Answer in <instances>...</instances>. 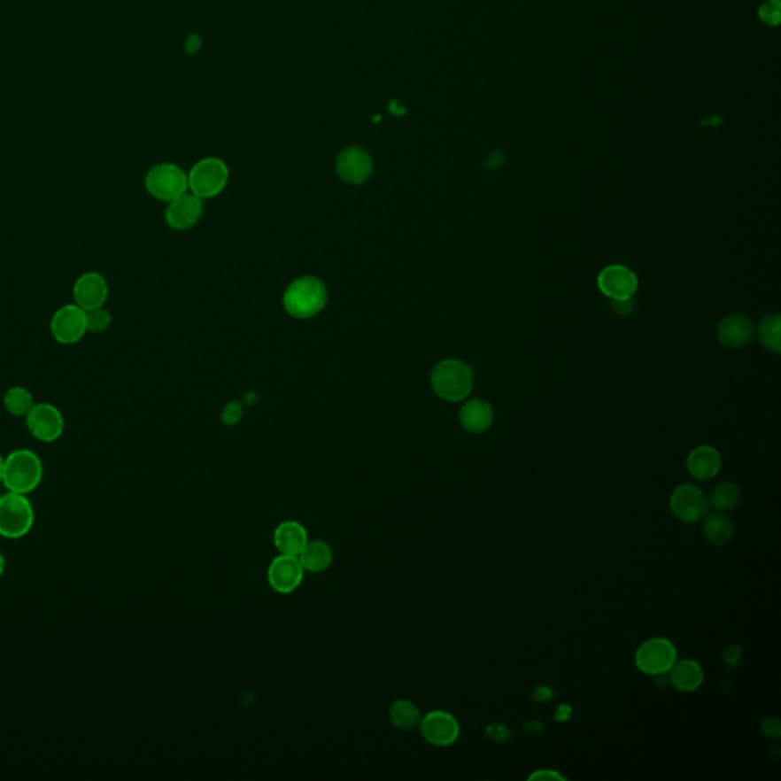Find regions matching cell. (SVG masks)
Segmentation results:
<instances>
[{
  "mask_svg": "<svg viewBox=\"0 0 781 781\" xmlns=\"http://www.w3.org/2000/svg\"><path fill=\"white\" fill-rule=\"evenodd\" d=\"M5 571V557L0 553V576Z\"/></svg>",
  "mask_w": 781,
  "mask_h": 781,
  "instance_id": "41",
  "label": "cell"
},
{
  "mask_svg": "<svg viewBox=\"0 0 781 781\" xmlns=\"http://www.w3.org/2000/svg\"><path fill=\"white\" fill-rule=\"evenodd\" d=\"M601 293L612 301H626L638 290V278L632 270L624 266H607L601 270L597 280Z\"/></svg>",
  "mask_w": 781,
  "mask_h": 781,
  "instance_id": "14",
  "label": "cell"
},
{
  "mask_svg": "<svg viewBox=\"0 0 781 781\" xmlns=\"http://www.w3.org/2000/svg\"><path fill=\"white\" fill-rule=\"evenodd\" d=\"M688 474L699 481H708L721 472L722 457L715 447L699 446L687 458Z\"/></svg>",
  "mask_w": 781,
  "mask_h": 781,
  "instance_id": "19",
  "label": "cell"
},
{
  "mask_svg": "<svg viewBox=\"0 0 781 781\" xmlns=\"http://www.w3.org/2000/svg\"><path fill=\"white\" fill-rule=\"evenodd\" d=\"M243 409L242 403L229 402L223 407V411H221V421L226 424V426H234V424H237L240 420H242Z\"/></svg>",
  "mask_w": 781,
  "mask_h": 781,
  "instance_id": "30",
  "label": "cell"
},
{
  "mask_svg": "<svg viewBox=\"0 0 781 781\" xmlns=\"http://www.w3.org/2000/svg\"><path fill=\"white\" fill-rule=\"evenodd\" d=\"M33 506L22 493L10 491L0 498V534L4 537H23L33 527Z\"/></svg>",
  "mask_w": 781,
  "mask_h": 781,
  "instance_id": "5",
  "label": "cell"
},
{
  "mask_svg": "<svg viewBox=\"0 0 781 781\" xmlns=\"http://www.w3.org/2000/svg\"><path fill=\"white\" fill-rule=\"evenodd\" d=\"M553 698H554V692L550 687H546V685H540L533 692V699L537 700V702H548Z\"/></svg>",
  "mask_w": 781,
  "mask_h": 781,
  "instance_id": "35",
  "label": "cell"
},
{
  "mask_svg": "<svg viewBox=\"0 0 781 781\" xmlns=\"http://www.w3.org/2000/svg\"><path fill=\"white\" fill-rule=\"evenodd\" d=\"M73 303L83 310L104 307L109 298V282L104 276L95 270H89L78 276L72 289Z\"/></svg>",
  "mask_w": 781,
  "mask_h": 781,
  "instance_id": "15",
  "label": "cell"
},
{
  "mask_svg": "<svg viewBox=\"0 0 781 781\" xmlns=\"http://www.w3.org/2000/svg\"><path fill=\"white\" fill-rule=\"evenodd\" d=\"M329 299L324 282L316 276H301L292 281L282 297L287 313L297 320H308L322 312Z\"/></svg>",
  "mask_w": 781,
  "mask_h": 781,
  "instance_id": "1",
  "label": "cell"
},
{
  "mask_svg": "<svg viewBox=\"0 0 781 781\" xmlns=\"http://www.w3.org/2000/svg\"><path fill=\"white\" fill-rule=\"evenodd\" d=\"M740 655H742V650L738 649V646H730L723 653V661L728 666L736 667L740 661Z\"/></svg>",
  "mask_w": 781,
  "mask_h": 781,
  "instance_id": "34",
  "label": "cell"
},
{
  "mask_svg": "<svg viewBox=\"0 0 781 781\" xmlns=\"http://www.w3.org/2000/svg\"><path fill=\"white\" fill-rule=\"evenodd\" d=\"M43 478V466L34 452L19 449L5 458L4 479L6 489L27 495L39 487Z\"/></svg>",
  "mask_w": 781,
  "mask_h": 781,
  "instance_id": "3",
  "label": "cell"
},
{
  "mask_svg": "<svg viewBox=\"0 0 781 781\" xmlns=\"http://www.w3.org/2000/svg\"><path fill=\"white\" fill-rule=\"evenodd\" d=\"M375 170V162L367 150L362 147H347L342 150L336 159V171L342 181L350 185H360L368 181Z\"/></svg>",
  "mask_w": 781,
  "mask_h": 781,
  "instance_id": "13",
  "label": "cell"
},
{
  "mask_svg": "<svg viewBox=\"0 0 781 781\" xmlns=\"http://www.w3.org/2000/svg\"><path fill=\"white\" fill-rule=\"evenodd\" d=\"M702 536L708 544L723 546L734 536V523L725 513H707L702 519Z\"/></svg>",
  "mask_w": 781,
  "mask_h": 781,
  "instance_id": "23",
  "label": "cell"
},
{
  "mask_svg": "<svg viewBox=\"0 0 781 781\" xmlns=\"http://www.w3.org/2000/svg\"><path fill=\"white\" fill-rule=\"evenodd\" d=\"M4 468H5V458L0 455V483H2V479H4Z\"/></svg>",
  "mask_w": 781,
  "mask_h": 781,
  "instance_id": "40",
  "label": "cell"
},
{
  "mask_svg": "<svg viewBox=\"0 0 781 781\" xmlns=\"http://www.w3.org/2000/svg\"><path fill=\"white\" fill-rule=\"evenodd\" d=\"M307 542V530L298 521H284L274 531V545L280 554L298 557Z\"/></svg>",
  "mask_w": 781,
  "mask_h": 781,
  "instance_id": "18",
  "label": "cell"
},
{
  "mask_svg": "<svg viewBox=\"0 0 781 781\" xmlns=\"http://www.w3.org/2000/svg\"><path fill=\"white\" fill-rule=\"evenodd\" d=\"M145 189L160 202H171L188 191V174L174 164H158L145 176Z\"/></svg>",
  "mask_w": 781,
  "mask_h": 781,
  "instance_id": "6",
  "label": "cell"
},
{
  "mask_svg": "<svg viewBox=\"0 0 781 781\" xmlns=\"http://www.w3.org/2000/svg\"><path fill=\"white\" fill-rule=\"evenodd\" d=\"M304 568L297 556L280 554L267 568V584L278 594H290L304 580Z\"/></svg>",
  "mask_w": 781,
  "mask_h": 781,
  "instance_id": "12",
  "label": "cell"
},
{
  "mask_svg": "<svg viewBox=\"0 0 781 781\" xmlns=\"http://www.w3.org/2000/svg\"><path fill=\"white\" fill-rule=\"evenodd\" d=\"M708 499L704 491L694 484L677 485L670 496V510L677 521L696 523L708 513Z\"/></svg>",
  "mask_w": 781,
  "mask_h": 781,
  "instance_id": "9",
  "label": "cell"
},
{
  "mask_svg": "<svg viewBox=\"0 0 781 781\" xmlns=\"http://www.w3.org/2000/svg\"><path fill=\"white\" fill-rule=\"evenodd\" d=\"M304 571L312 574H320L331 567L333 563V550L330 545L324 540H308L304 550L298 556Z\"/></svg>",
  "mask_w": 781,
  "mask_h": 781,
  "instance_id": "22",
  "label": "cell"
},
{
  "mask_svg": "<svg viewBox=\"0 0 781 781\" xmlns=\"http://www.w3.org/2000/svg\"><path fill=\"white\" fill-rule=\"evenodd\" d=\"M435 394L446 402H461L474 390V373L458 359L441 360L430 375Z\"/></svg>",
  "mask_w": 781,
  "mask_h": 781,
  "instance_id": "2",
  "label": "cell"
},
{
  "mask_svg": "<svg viewBox=\"0 0 781 781\" xmlns=\"http://www.w3.org/2000/svg\"><path fill=\"white\" fill-rule=\"evenodd\" d=\"M34 405L33 394L23 386H12L4 394V406L12 417H27Z\"/></svg>",
  "mask_w": 781,
  "mask_h": 781,
  "instance_id": "26",
  "label": "cell"
},
{
  "mask_svg": "<svg viewBox=\"0 0 781 781\" xmlns=\"http://www.w3.org/2000/svg\"><path fill=\"white\" fill-rule=\"evenodd\" d=\"M759 17L766 27H778L781 20L780 0H765L759 6Z\"/></svg>",
  "mask_w": 781,
  "mask_h": 781,
  "instance_id": "29",
  "label": "cell"
},
{
  "mask_svg": "<svg viewBox=\"0 0 781 781\" xmlns=\"http://www.w3.org/2000/svg\"><path fill=\"white\" fill-rule=\"evenodd\" d=\"M200 44H202V42H200V39H198L197 35H191V37H188V40H187V52H188V54H194V52H196V50H197L198 48H200Z\"/></svg>",
  "mask_w": 781,
  "mask_h": 781,
  "instance_id": "38",
  "label": "cell"
},
{
  "mask_svg": "<svg viewBox=\"0 0 781 781\" xmlns=\"http://www.w3.org/2000/svg\"><path fill=\"white\" fill-rule=\"evenodd\" d=\"M530 781H565L567 778L554 769H539L529 777Z\"/></svg>",
  "mask_w": 781,
  "mask_h": 781,
  "instance_id": "32",
  "label": "cell"
},
{
  "mask_svg": "<svg viewBox=\"0 0 781 781\" xmlns=\"http://www.w3.org/2000/svg\"><path fill=\"white\" fill-rule=\"evenodd\" d=\"M707 499H708V506H711L715 512H732L738 508L740 502V490L730 481L719 483L711 490L710 496Z\"/></svg>",
  "mask_w": 781,
  "mask_h": 781,
  "instance_id": "25",
  "label": "cell"
},
{
  "mask_svg": "<svg viewBox=\"0 0 781 781\" xmlns=\"http://www.w3.org/2000/svg\"><path fill=\"white\" fill-rule=\"evenodd\" d=\"M50 335L61 345H75L88 333L86 310L77 304H66L50 318Z\"/></svg>",
  "mask_w": 781,
  "mask_h": 781,
  "instance_id": "8",
  "label": "cell"
},
{
  "mask_svg": "<svg viewBox=\"0 0 781 781\" xmlns=\"http://www.w3.org/2000/svg\"><path fill=\"white\" fill-rule=\"evenodd\" d=\"M229 179V170L225 162L217 158L198 160L188 174V189L197 197L211 198L225 189Z\"/></svg>",
  "mask_w": 781,
  "mask_h": 781,
  "instance_id": "4",
  "label": "cell"
},
{
  "mask_svg": "<svg viewBox=\"0 0 781 781\" xmlns=\"http://www.w3.org/2000/svg\"><path fill=\"white\" fill-rule=\"evenodd\" d=\"M204 214L202 198L193 193H185L168 202L166 211V225L176 231H187L193 228Z\"/></svg>",
  "mask_w": 781,
  "mask_h": 781,
  "instance_id": "16",
  "label": "cell"
},
{
  "mask_svg": "<svg viewBox=\"0 0 781 781\" xmlns=\"http://www.w3.org/2000/svg\"><path fill=\"white\" fill-rule=\"evenodd\" d=\"M677 661L675 644L670 639L660 637L644 641L635 653V666L638 667L641 673L649 677L669 673Z\"/></svg>",
  "mask_w": 781,
  "mask_h": 781,
  "instance_id": "7",
  "label": "cell"
},
{
  "mask_svg": "<svg viewBox=\"0 0 781 781\" xmlns=\"http://www.w3.org/2000/svg\"><path fill=\"white\" fill-rule=\"evenodd\" d=\"M460 421L470 434H483L493 423V409L484 400H468L460 411Z\"/></svg>",
  "mask_w": 781,
  "mask_h": 781,
  "instance_id": "20",
  "label": "cell"
},
{
  "mask_svg": "<svg viewBox=\"0 0 781 781\" xmlns=\"http://www.w3.org/2000/svg\"><path fill=\"white\" fill-rule=\"evenodd\" d=\"M513 731H510L506 725H501V723H491V725L487 728V738H491L493 742H506V738L512 736Z\"/></svg>",
  "mask_w": 781,
  "mask_h": 781,
  "instance_id": "31",
  "label": "cell"
},
{
  "mask_svg": "<svg viewBox=\"0 0 781 781\" xmlns=\"http://www.w3.org/2000/svg\"><path fill=\"white\" fill-rule=\"evenodd\" d=\"M755 327L743 314H730L717 325V339L722 345L732 350L746 347L753 341Z\"/></svg>",
  "mask_w": 781,
  "mask_h": 781,
  "instance_id": "17",
  "label": "cell"
},
{
  "mask_svg": "<svg viewBox=\"0 0 781 781\" xmlns=\"http://www.w3.org/2000/svg\"><path fill=\"white\" fill-rule=\"evenodd\" d=\"M542 730H544V723L542 722L530 721L525 725V731L529 732V734H539Z\"/></svg>",
  "mask_w": 781,
  "mask_h": 781,
  "instance_id": "39",
  "label": "cell"
},
{
  "mask_svg": "<svg viewBox=\"0 0 781 781\" xmlns=\"http://www.w3.org/2000/svg\"><path fill=\"white\" fill-rule=\"evenodd\" d=\"M614 310H615L616 313H629L630 312V308H632V301L630 299H626V301H614Z\"/></svg>",
  "mask_w": 781,
  "mask_h": 781,
  "instance_id": "37",
  "label": "cell"
},
{
  "mask_svg": "<svg viewBox=\"0 0 781 781\" xmlns=\"http://www.w3.org/2000/svg\"><path fill=\"white\" fill-rule=\"evenodd\" d=\"M419 726L424 740L438 748L451 746L460 738V723L455 715L447 711H429L428 715H421Z\"/></svg>",
  "mask_w": 781,
  "mask_h": 781,
  "instance_id": "11",
  "label": "cell"
},
{
  "mask_svg": "<svg viewBox=\"0 0 781 781\" xmlns=\"http://www.w3.org/2000/svg\"><path fill=\"white\" fill-rule=\"evenodd\" d=\"M762 731L770 738H778L781 736V725L776 717H768L762 723Z\"/></svg>",
  "mask_w": 781,
  "mask_h": 781,
  "instance_id": "33",
  "label": "cell"
},
{
  "mask_svg": "<svg viewBox=\"0 0 781 781\" xmlns=\"http://www.w3.org/2000/svg\"><path fill=\"white\" fill-rule=\"evenodd\" d=\"M112 314L109 310L104 307L92 308L86 312V322H88V331L101 335L104 331L109 330L112 325Z\"/></svg>",
  "mask_w": 781,
  "mask_h": 781,
  "instance_id": "28",
  "label": "cell"
},
{
  "mask_svg": "<svg viewBox=\"0 0 781 781\" xmlns=\"http://www.w3.org/2000/svg\"><path fill=\"white\" fill-rule=\"evenodd\" d=\"M25 420L34 438L43 443L57 441L65 432V417L60 409L50 403H35Z\"/></svg>",
  "mask_w": 781,
  "mask_h": 781,
  "instance_id": "10",
  "label": "cell"
},
{
  "mask_svg": "<svg viewBox=\"0 0 781 781\" xmlns=\"http://www.w3.org/2000/svg\"><path fill=\"white\" fill-rule=\"evenodd\" d=\"M572 715V708L569 705H561L556 711L557 722H567Z\"/></svg>",
  "mask_w": 781,
  "mask_h": 781,
  "instance_id": "36",
  "label": "cell"
},
{
  "mask_svg": "<svg viewBox=\"0 0 781 781\" xmlns=\"http://www.w3.org/2000/svg\"><path fill=\"white\" fill-rule=\"evenodd\" d=\"M781 320L780 314H765L757 325V336L760 342L769 352L780 354L781 352Z\"/></svg>",
  "mask_w": 781,
  "mask_h": 781,
  "instance_id": "27",
  "label": "cell"
},
{
  "mask_svg": "<svg viewBox=\"0 0 781 781\" xmlns=\"http://www.w3.org/2000/svg\"><path fill=\"white\" fill-rule=\"evenodd\" d=\"M669 677L673 687L685 693H692L704 683V670L696 661H677L669 671Z\"/></svg>",
  "mask_w": 781,
  "mask_h": 781,
  "instance_id": "21",
  "label": "cell"
},
{
  "mask_svg": "<svg viewBox=\"0 0 781 781\" xmlns=\"http://www.w3.org/2000/svg\"><path fill=\"white\" fill-rule=\"evenodd\" d=\"M390 721L392 725L402 730L411 731L417 728L421 721V713L417 705L409 699H397L390 707Z\"/></svg>",
  "mask_w": 781,
  "mask_h": 781,
  "instance_id": "24",
  "label": "cell"
}]
</instances>
